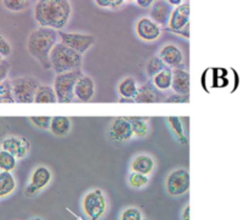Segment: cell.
<instances>
[{"label":"cell","mask_w":249,"mask_h":220,"mask_svg":"<svg viewBox=\"0 0 249 220\" xmlns=\"http://www.w3.org/2000/svg\"><path fill=\"white\" fill-rule=\"evenodd\" d=\"M51 180H53V174H51L50 169L45 165H39L32 172L29 183L26 187V195L34 196V195L39 194L49 186Z\"/></svg>","instance_id":"obj_10"},{"label":"cell","mask_w":249,"mask_h":220,"mask_svg":"<svg viewBox=\"0 0 249 220\" xmlns=\"http://www.w3.org/2000/svg\"><path fill=\"white\" fill-rule=\"evenodd\" d=\"M36 104H56V99L53 88L50 85H39L34 95V101Z\"/></svg>","instance_id":"obj_24"},{"label":"cell","mask_w":249,"mask_h":220,"mask_svg":"<svg viewBox=\"0 0 249 220\" xmlns=\"http://www.w3.org/2000/svg\"><path fill=\"white\" fill-rule=\"evenodd\" d=\"M17 158L11 153L0 150V172H11L16 169Z\"/></svg>","instance_id":"obj_26"},{"label":"cell","mask_w":249,"mask_h":220,"mask_svg":"<svg viewBox=\"0 0 249 220\" xmlns=\"http://www.w3.org/2000/svg\"><path fill=\"white\" fill-rule=\"evenodd\" d=\"M126 119L130 123L133 135L136 138H145L150 131V126H148L147 119L142 117H126Z\"/></svg>","instance_id":"obj_25"},{"label":"cell","mask_w":249,"mask_h":220,"mask_svg":"<svg viewBox=\"0 0 249 220\" xmlns=\"http://www.w3.org/2000/svg\"><path fill=\"white\" fill-rule=\"evenodd\" d=\"M0 147L1 150L15 156L17 160H22L28 155L29 150H31V143L28 141V139L23 138V136L12 135L2 139L0 143Z\"/></svg>","instance_id":"obj_12"},{"label":"cell","mask_w":249,"mask_h":220,"mask_svg":"<svg viewBox=\"0 0 249 220\" xmlns=\"http://www.w3.org/2000/svg\"><path fill=\"white\" fill-rule=\"evenodd\" d=\"M172 10L173 7L169 4H167L165 0H157L150 7V18L160 24V27H164L168 24Z\"/></svg>","instance_id":"obj_17"},{"label":"cell","mask_w":249,"mask_h":220,"mask_svg":"<svg viewBox=\"0 0 249 220\" xmlns=\"http://www.w3.org/2000/svg\"><path fill=\"white\" fill-rule=\"evenodd\" d=\"M190 5L181 4L177 7H173L170 12L169 21H168V28L173 33L184 36L185 38L190 37Z\"/></svg>","instance_id":"obj_9"},{"label":"cell","mask_w":249,"mask_h":220,"mask_svg":"<svg viewBox=\"0 0 249 220\" xmlns=\"http://www.w3.org/2000/svg\"><path fill=\"white\" fill-rule=\"evenodd\" d=\"M165 190L173 197H180L190 190V173L184 168L172 170L165 178Z\"/></svg>","instance_id":"obj_8"},{"label":"cell","mask_w":249,"mask_h":220,"mask_svg":"<svg viewBox=\"0 0 249 220\" xmlns=\"http://www.w3.org/2000/svg\"><path fill=\"white\" fill-rule=\"evenodd\" d=\"M148 183H150V178H148V175L140 174V173L131 172L128 177L129 186L133 187V189L135 190L143 189L145 186H147Z\"/></svg>","instance_id":"obj_29"},{"label":"cell","mask_w":249,"mask_h":220,"mask_svg":"<svg viewBox=\"0 0 249 220\" xmlns=\"http://www.w3.org/2000/svg\"><path fill=\"white\" fill-rule=\"evenodd\" d=\"M139 85L138 82L134 77H125L119 82L117 90H118V94L121 95L122 99L131 100L134 101L136 94H138Z\"/></svg>","instance_id":"obj_22"},{"label":"cell","mask_w":249,"mask_h":220,"mask_svg":"<svg viewBox=\"0 0 249 220\" xmlns=\"http://www.w3.org/2000/svg\"><path fill=\"white\" fill-rule=\"evenodd\" d=\"M158 57L169 68L184 67V53H182V50L179 46L173 43L163 45L160 48V53H158Z\"/></svg>","instance_id":"obj_14"},{"label":"cell","mask_w":249,"mask_h":220,"mask_svg":"<svg viewBox=\"0 0 249 220\" xmlns=\"http://www.w3.org/2000/svg\"><path fill=\"white\" fill-rule=\"evenodd\" d=\"M49 61L56 74H60V73L82 70L83 55L75 53L74 50L58 41L51 50Z\"/></svg>","instance_id":"obj_3"},{"label":"cell","mask_w":249,"mask_h":220,"mask_svg":"<svg viewBox=\"0 0 249 220\" xmlns=\"http://www.w3.org/2000/svg\"><path fill=\"white\" fill-rule=\"evenodd\" d=\"M190 73L184 68H173L172 89L174 94L190 95Z\"/></svg>","instance_id":"obj_16"},{"label":"cell","mask_w":249,"mask_h":220,"mask_svg":"<svg viewBox=\"0 0 249 220\" xmlns=\"http://www.w3.org/2000/svg\"><path fill=\"white\" fill-rule=\"evenodd\" d=\"M58 43L57 31L46 27L34 29L27 39V50L32 57L36 58L39 65L45 70L51 68L49 56L53 46Z\"/></svg>","instance_id":"obj_2"},{"label":"cell","mask_w":249,"mask_h":220,"mask_svg":"<svg viewBox=\"0 0 249 220\" xmlns=\"http://www.w3.org/2000/svg\"><path fill=\"white\" fill-rule=\"evenodd\" d=\"M157 0H135L138 6L142 7V9H150Z\"/></svg>","instance_id":"obj_38"},{"label":"cell","mask_w":249,"mask_h":220,"mask_svg":"<svg viewBox=\"0 0 249 220\" xmlns=\"http://www.w3.org/2000/svg\"><path fill=\"white\" fill-rule=\"evenodd\" d=\"M156 163L153 157L146 153H140V155L135 156L130 163L131 172L140 173L143 175H150L151 173L155 170Z\"/></svg>","instance_id":"obj_18"},{"label":"cell","mask_w":249,"mask_h":220,"mask_svg":"<svg viewBox=\"0 0 249 220\" xmlns=\"http://www.w3.org/2000/svg\"><path fill=\"white\" fill-rule=\"evenodd\" d=\"M71 129H72V122L68 117L63 116H55L51 117L50 127H49V130L56 136H67L70 134Z\"/></svg>","instance_id":"obj_20"},{"label":"cell","mask_w":249,"mask_h":220,"mask_svg":"<svg viewBox=\"0 0 249 220\" xmlns=\"http://www.w3.org/2000/svg\"><path fill=\"white\" fill-rule=\"evenodd\" d=\"M83 74L82 70L56 74L53 80V92L60 104H71L74 101V87L78 78Z\"/></svg>","instance_id":"obj_4"},{"label":"cell","mask_w":249,"mask_h":220,"mask_svg":"<svg viewBox=\"0 0 249 220\" xmlns=\"http://www.w3.org/2000/svg\"><path fill=\"white\" fill-rule=\"evenodd\" d=\"M2 60H4V58H2V57H1V56H0V63H1V62H2Z\"/></svg>","instance_id":"obj_44"},{"label":"cell","mask_w":249,"mask_h":220,"mask_svg":"<svg viewBox=\"0 0 249 220\" xmlns=\"http://www.w3.org/2000/svg\"><path fill=\"white\" fill-rule=\"evenodd\" d=\"M96 87L91 77L83 73L74 87V99L79 102H90L95 96Z\"/></svg>","instance_id":"obj_15"},{"label":"cell","mask_w":249,"mask_h":220,"mask_svg":"<svg viewBox=\"0 0 249 220\" xmlns=\"http://www.w3.org/2000/svg\"><path fill=\"white\" fill-rule=\"evenodd\" d=\"M10 70V63L7 61L2 60V62L0 63V82L5 80L7 78V74H9Z\"/></svg>","instance_id":"obj_37"},{"label":"cell","mask_w":249,"mask_h":220,"mask_svg":"<svg viewBox=\"0 0 249 220\" xmlns=\"http://www.w3.org/2000/svg\"><path fill=\"white\" fill-rule=\"evenodd\" d=\"M95 4L101 9L117 10L125 4V0H94Z\"/></svg>","instance_id":"obj_34"},{"label":"cell","mask_w":249,"mask_h":220,"mask_svg":"<svg viewBox=\"0 0 249 220\" xmlns=\"http://www.w3.org/2000/svg\"><path fill=\"white\" fill-rule=\"evenodd\" d=\"M142 220H152V219H142Z\"/></svg>","instance_id":"obj_45"},{"label":"cell","mask_w":249,"mask_h":220,"mask_svg":"<svg viewBox=\"0 0 249 220\" xmlns=\"http://www.w3.org/2000/svg\"><path fill=\"white\" fill-rule=\"evenodd\" d=\"M164 67H167V66L163 63V61L160 60L158 56H152V57L148 58L147 63H146V74L150 78H152L153 75H156L158 72H160Z\"/></svg>","instance_id":"obj_30"},{"label":"cell","mask_w":249,"mask_h":220,"mask_svg":"<svg viewBox=\"0 0 249 220\" xmlns=\"http://www.w3.org/2000/svg\"><path fill=\"white\" fill-rule=\"evenodd\" d=\"M72 16L70 0H36L34 5V19L39 27L62 31Z\"/></svg>","instance_id":"obj_1"},{"label":"cell","mask_w":249,"mask_h":220,"mask_svg":"<svg viewBox=\"0 0 249 220\" xmlns=\"http://www.w3.org/2000/svg\"><path fill=\"white\" fill-rule=\"evenodd\" d=\"M4 134H5V128L2 127V124L0 123V140H2V139H4Z\"/></svg>","instance_id":"obj_41"},{"label":"cell","mask_w":249,"mask_h":220,"mask_svg":"<svg viewBox=\"0 0 249 220\" xmlns=\"http://www.w3.org/2000/svg\"><path fill=\"white\" fill-rule=\"evenodd\" d=\"M32 220H43L41 218H33Z\"/></svg>","instance_id":"obj_43"},{"label":"cell","mask_w":249,"mask_h":220,"mask_svg":"<svg viewBox=\"0 0 249 220\" xmlns=\"http://www.w3.org/2000/svg\"><path fill=\"white\" fill-rule=\"evenodd\" d=\"M142 213L136 207H128L122 212L119 220H142Z\"/></svg>","instance_id":"obj_32"},{"label":"cell","mask_w":249,"mask_h":220,"mask_svg":"<svg viewBox=\"0 0 249 220\" xmlns=\"http://www.w3.org/2000/svg\"><path fill=\"white\" fill-rule=\"evenodd\" d=\"M190 101L189 95H180V94H173L167 99V102L169 104H187Z\"/></svg>","instance_id":"obj_36"},{"label":"cell","mask_w":249,"mask_h":220,"mask_svg":"<svg viewBox=\"0 0 249 220\" xmlns=\"http://www.w3.org/2000/svg\"><path fill=\"white\" fill-rule=\"evenodd\" d=\"M167 121H168V123H169L172 130L174 131V134L177 135L178 140H179L181 144H187V138H186V135H185L181 118H179V117H175V116H170V117H168Z\"/></svg>","instance_id":"obj_27"},{"label":"cell","mask_w":249,"mask_h":220,"mask_svg":"<svg viewBox=\"0 0 249 220\" xmlns=\"http://www.w3.org/2000/svg\"><path fill=\"white\" fill-rule=\"evenodd\" d=\"M135 33L141 40L152 43L158 40L162 36V27L156 23L150 17H141L135 23Z\"/></svg>","instance_id":"obj_11"},{"label":"cell","mask_w":249,"mask_h":220,"mask_svg":"<svg viewBox=\"0 0 249 220\" xmlns=\"http://www.w3.org/2000/svg\"><path fill=\"white\" fill-rule=\"evenodd\" d=\"M83 211L90 220H100L107 211V200L101 189H94L83 197Z\"/></svg>","instance_id":"obj_6"},{"label":"cell","mask_w":249,"mask_h":220,"mask_svg":"<svg viewBox=\"0 0 249 220\" xmlns=\"http://www.w3.org/2000/svg\"><path fill=\"white\" fill-rule=\"evenodd\" d=\"M2 6L11 12L26 11L31 6V0H1Z\"/></svg>","instance_id":"obj_28"},{"label":"cell","mask_w":249,"mask_h":220,"mask_svg":"<svg viewBox=\"0 0 249 220\" xmlns=\"http://www.w3.org/2000/svg\"><path fill=\"white\" fill-rule=\"evenodd\" d=\"M158 90L152 85V83H146L139 87L138 94H136L134 102L136 104H153L158 102Z\"/></svg>","instance_id":"obj_19"},{"label":"cell","mask_w":249,"mask_h":220,"mask_svg":"<svg viewBox=\"0 0 249 220\" xmlns=\"http://www.w3.org/2000/svg\"><path fill=\"white\" fill-rule=\"evenodd\" d=\"M11 51L12 48L11 44L9 43V40H7L5 37L0 36V56H1L2 58L7 57V56H10Z\"/></svg>","instance_id":"obj_35"},{"label":"cell","mask_w":249,"mask_h":220,"mask_svg":"<svg viewBox=\"0 0 249 220\" xmlns=\"http://www.w3.org/2000/svg\"><path fill=\"white\" fill-rule=\"evenodd\" d=\"M182 220H190V204H186L181 214Z\"/></svg>","instance_id":"obj_39"},{"label":"cell","mask_w":249,"mask_h":220,"mask_svg":"<svg viewBox=\"0 0 249 220\" xmlns=\"http://www.w3.org/2000/svg\"><path fill=\"white\" fill-rule=\"evenodd\" d=\"M29 121L36 128L41 129V130H49L50 127L51 117L49 116H32L29 117Z\"/></svg>","instance_id":"obj_33"},{"label":"cell","mask_w":249,"mask_h":220,"mask_svg":"<svg viewBox=\"0 0 249 220\" xmlns=\"http://www.w3.org/2000/svg\"><path fill=\"white\" fill-rule=\"evenodd\" d=\"M167 1V4H169L172 7H177L179 6V5L184 4V0H165Z\"/></svg>","instance_id":"obj_40"},{"label":"cell","mask_w":249,"mask_h":220,"mask_svg":"<svg viewBox=\"0 0 249 220\" xmlns=\"http://www.w3.org/2000/svg\"><path fill=\"white\" fill-rule=\"evenodd\" d=\"M151 83L158 92H168L172 89V79H173V68L164 67L160 72L153 75L151 78Z\"/></svg>","instance_id":"obj_21"},{"label":"cell","mask_w":249,"mask_h":220,"mask_svg":"<svg viewBox=\"0 0 249 220\" xmlns=\"http://www.w3.org/2000/svg\"><path fill=\"white\" fill-rule=\"evenodd\" d=\"M15 99L12 95L11 80L0 82V104H14Z\"/></svg>","instance_id":"obj_31"},{"label":"cell","mask_w":249,"mask_h":220,"mask_svg":"<svg viewBox=\"0 0 249 220\" xmlns=\"http://www.w3.org/2000/svg\"><path fill=\"white\" fill-rule=\"evenodd\" d=\"M16 187L17 182L11 172H0V200L14 194Z\"/></svg>","instance_id":"obj_23"},{"label":"cell","mask_w":249,"mask_h":220,"mask_svg":"<svg viewBox=\"0 0 249 220\" xmlns=\"http://www.w3.org/2000/svg\"><path fill=\"white\" fill-rule=\"evenodd\" d=\"M126 1H128V2H134V1H135V0H125V2Z\"/></svg>","instance_id":"obj_42"},{"label":"cell","mask_w":249,"mask_h":220,"mask_svg":"<svg viewBox=\"0 0 249 220\" xmlns=\"http://www.w3.org/2000/svg\"><path fill=\"white\" fill-rule=\"evenodd\" d=\"M130 123L126 117H116L108 127V138L114 143H126L133 138Z\"/></svg>","instance_id":"obj_13"},{"label":"cell","mask_w":249,"mask_h":220,"mask_svg":"<svg viewBox=\"0 0 249 220\" xmlns=\"http://www.w3.org/2000/svg\"><path fill=\"white\" fill-rule=\"evenodd\" d=\"M57 34L60 43L68 46L80 55H84L85 53H88L96 43V37L90 33L58 31Z\"/></svg>","instance_id":"obj_5"},{"label":"cell","mask_w":249,"mask_h":220,"mask_svg":"<svg viewBox=\"0 0 249 220\" xmlns=\"http://www.w3.org/2000/svg\"><path fill=\"white\" fill-rule=\"evenodd\" d=\"M39 80L34 77H18L11 80L12 95L15 102L18 104H32L34 95L39 87Z\"/></svg>","instance_id":"obj_7"}]
</instances>
